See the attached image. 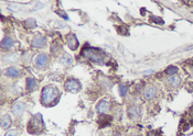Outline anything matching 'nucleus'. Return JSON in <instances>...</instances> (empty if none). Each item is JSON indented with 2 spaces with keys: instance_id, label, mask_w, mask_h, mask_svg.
I'll return each mask as SVG.
<instances>
[{
  "instance_id": "nucleus-17",
  "label": "nucleus",
  "mask_w": 193,
  "mask_h": 136,
  "mask_svg": "<svg viewBox=\"0 0 193 136\" xmlns=\"http://www.w3.org/2000/svg\"><path fill=\"white\" fill-rule=\"evenodd\" d=\"M6 75L11 77V78H16L17 76H19V70L16 67H9L6 70Z\"/></svg>"
},
{
  "instance_id": "nucleus-24",
  "label": "nucleus",
  "mask_w": 193,
  "mask_h": 136,
  "mask_svg": "<svg viewBox=\"0 0 193 136\" xmlns=\"http://www.w3.org/2000/svg\"><path fill=\"white\" fill-rule=\"evenodd\" d=\"M191 113H192V115H193V107H191Z\"/></svg>"
},
{
  "instance_id": "nucleus-7",
  "label": "nucleus",
  "mask_w": 193,
  "mask_h": 136,
  "mask_svg": "<svg viewBox=\"0 0 193 136\" xmlns=\"http://www.w3.org/2000/svg\"><path fill=\"white\" fill-rule=\"evenodd\" d=\"M96 110L98 113L101 114H104V113H107L109 111V102L106 100H102L101 102H98L97 107H96Z\"/></svg>"
},
{
  "instance_id": "nucleus-19",
  "label": "nucleus",
  "mask_w": 193,
  "mask_h": 136,
  "mask_svg": "<svg viewBox=\"0 0 193 136\" xmlns=\"http://www.w3.org/2000/svg\"><path fill=\"white\" fill-rule=\"evenodd\" d=\"M61 50H62V46H61L60 44L56 43V42L52 44V46H51V52H52L53 54H54V55H58V54L60 53V52H61Z\"/></svg>"
},
{
  "instance_id": "nucleus-22",
  "label": "nucleus",
  "mask_w": 193,
  "mask_h": 136,
  "mask_svg": "<svg viewBox=\"0 0 193 136\" xmlns=\"http://www.w3.org/2000/svg\"><path fill=\"white\" fill-rule=\"evenodd\" d=\"M4 136H18V132L16 129H11V131H8Z\"/></svg>"
},
{
  "instance_id": "nucleus-16",
  "label": "nucleus",
  "mask_w": 193,
  "mask_h": 136,
  "mask_svg": "<svg viewBox=\"0 0 193 136\" xmlns=\"http://www.w3.org/2000/svg\"><path fill=\"white\" fill-rule=\"evenodd\" d=\"M13 46V41H12V39L11 37H4V39H2V42H1V47L2 48H6V50H8V48H10V47Z\"/></svg>"
},
{
  "instance_id": "nucleus-14",
  "label": "nucleus",
  "mask_w": 193,
  "mask_h": 136,
  "mask_svg": "<svg viewBox=\"0 0 193 136\" xmlns=\"http://www.w3.org/2000/svg\"><path fill=\"white\" fill-rule=\"evenodd\" d=\"M60 61L61 64H63L64 66H69V65L72 64V57L70 56V54L67 53H63V55L60 58Z\"/></svg>"
},
{
  "instance_id": "nucleus-11",
  "label": "nucleus",
  "mask_w": 193,
  "mask_h": 136,
  "mask_svg": "<svg viewBox=\"0 0 193 136\" xmlns=\"http://www.w3.org/2000/svg\"><path fill=\"white\" fill-rule=\"evenodd\" d=\"M157 93H158V90L155 87H148L145 90L143 96L146 97V99H152V98H155L157 96Z\"/></svg>"
},
{
  "instance_id": "nucleus-6",
  "label": "nucleus",
  "mask_w": 193,
  "mask_h": 136,
  "mask_svg": "<svg viewBox=\"0 0 193 136\" xmlns=\"http://www.w3.org/2000/svg\"><path fill=\"white\" fill-rule=\"evenodd\" d=\"M23 110H24V105H23L22 102H19V101L13 103V105L11 107V111H12V113H13V115H15L16 118L21 116V114L23 113Z\"/></svg>"
},
{
  "instance_id": "nucleus-21",
  "label": "nucleus",
  "mask_w": 193,
  "mask_h": 136,
  "mask_svg": "<svg viewBox=\"0 0 193 136\" xmlns=\"http://www.w3.org/2000/svg\"><path fill=\"white\" fill-rule=\"evenodd\" d=\"M26 25L28 26V28H32V26L35 25V21H34L33 19H29L28 21H26Z\"/></svg>"
},
{
  "instance_id": "nucleus-27",
  "label": "nucleus",
  "mask_w": 193,
  "mask_h": 136,
  "mask_svg": "<svg viewBox=\"0 0 193 136\" xmlns=\"http://www.w3.org/2000/svg\"><path fill=\"white\" fill-rule=\"evenodd\" d=\"M192 72H193V70H192Z\"/></svg>"
},
{
  "instance_id": "nucleus-12",
  "label": "nucleus",
  "mask_w": 193,
  "mask_h": 136,
  "mask_svg": "<svg viewBox=\"0 0 193 136\" xmlns=\"http://www.w3.org/2000/svg\"><path fill=\"white\" fill-rule=\"evenodd\" d=\"M180 81H181V80H180V77L173 75V76H171L170 78L168 79L167 83L170 87H172V88H175V87H178L179 85H180Z\"/></svg>"
},
{
  "instance_id": "nucleus-13",
  "label": "nucleus",
  "mask_w": 193,
  "mask_h": 136,
  "mask_svg": "<svg viewBox=\"0 0 193 136\" xmlns=\"http://www.w3.org/2000/svg\"><path fill=\"white\" fill-rule=\"evenodd\" d=\"M17 59H18V55L16 53L7 54V55H4V57H2V61L4 63H15Z\"/></svg>"
},
{
  "instance_id": "nucleus-2",
  "label": "nucleus",
  "mask_w": 193,
  "mask_h": 136,
  "mask_svg": "<svg viewBox=\"0 0 193 136\" xmlns=\"http://www.w3.org/2000/svg\"><path fill=\"white\" fill-rule=\"evenodd\" d=\"M44 129V122L43 118L40 114H37L35 116H33L29 122L28 125V131L32 134H40L42 133Z\"/></svg>"
},
{
  "instance_id": "nucleus-20",
  "label": "nucleus",
  "mask_w": 193,
  "mask_h": 136,
  "mask_svg": "<svg viewBox=\"0 0 193 136\" xmlns=\"http://www.w3.org/2000/svg\"><path fill=\"white\" fill-rule=\"evenodd\" d=\"M177 72H178V67H175V66H169V67L166 69V74H167V75H170V76L175 75Z\"/></svg>"
},
{
  "instance_id": "nucleus-9",
  "label": "nucleus",
  "mask_w": 193,
  "mask_h": 136,
  "mask_svg": "<svg viewBox=\"0 0 193 136\" xmlns=\"http://www.w3.org/2000/svg\"><path fill=\"white\" fill-rule=\"evenodd\" d=\"M67 45L71 50H76L77 46H78V41H77L76 36L74 34H69L67 35Z\"/></svg>"
},
{
  "instance_id": "nucleus-5",
  "label": "nucleus",
  "mask_w": 193,
  "mask_h": 136,
  "mask_svg": "<svg viewBox=\"0 0 193 136\" xmlns=\"http://www.w3.org/2000/svg\"><path fill=\"white\" fill-rule=\"evenodd\" d=\"M47 61H49V59H47V54L41 53V54H39L37 56V58H35V66H37L38 68H44L47 65Z\"/></svg>"
},
{
  "instance_id": "nucleus-23",
  "label": "nucleus",
  "mask_w": 193,
  "mask_h": 136,
  "mask_svg": "<svg viewBox=\"0 0 193 136\" xmlns=\"http://www.w3.org/2000/svg\"><path fill=\"white\" fill-rule=\"evenodd\" d=\"M119 94L120 97H125V94H126V87L125 86L119 87Z\"/></svg>"
},
{
  "instance_id": "nucleus-26",
  "label": "nucleus",
  "mask_w": 193,
  "mask_h": 136,
  "mask_svg": "<svg viewBox=\"0 0 193 136\" xmlns=\"http://www.w3.org/2000/svg\"><path fill=\"white\" fill-rule=\"evenodd\" d=\"M132 136H139V135H132Z\"/></svg>"
},
{
  "instance_id": "nucleus-15",
  "label": "nucleus",
  "mask_w": 193,
  "mask_h": 136,
  "mask_svg": "<svg viewBox=\"0 0 193 136\" xmlns=\"http://www.w3.org/2000/svg\"><path fill=\"white\" fill-rule=\"evenodd\" d=\"M10 125H11L10 116L8 114L2 115V118H1V127H2V129H7V127H9Z\"/></svg>"
},
{
  "instance_id": "nucleus-4",
  "label": "nucleus",
  "mask_w": 193,
  "mask_h": 136,
  "mask_svg": "<svg viewBox=\"0 0 193 136\" xmlns=\"http://www.w3.org/2000/svg\"><path fill=\"white\" fill-rule=\"evenodd\" d=\"M64 87H65V89L67 90V91H71V92H77L81 88V85L77 80H75V79H69V80L65 83Z\"/></svg>"
},
{
  "instance_id": "nucleus-3",
  "label": "nucleus",
  "mask_w": 193,
  "mask_h": 136,
  "mask_svg": "<svg viewBox=\"0 0 193 136\" xmlns=\"http://www.w3.org/2000/svg\"><path fill=\"white\" fill-rule=\"evenodd\" d=\"M83 53L85 55V57L92 61L93 63H97V64H103L104 63V54L102 52H99L98 50L88 47L86 50H84Z\"/></svg>"
},
{
  "instance_id": "nucleus-10",
  "label": "nucleus",
  "mask_w": 193,
  "mask_h": 136,
  "mask_svg": "<svg viewBox=\"0 0 193 136\" xmlns=\"http://www.w3.org/2000/svg\"><path fill=\"white\" fill-rule=\"evenodd\" d=\"M141 113V110H140V107L138 105H132L131 107H129V110H128V114L130 116L131 118H138L139 115Z\"/></svg>"
},
{
  "instance_id": "nucleus-18",
  "label": "nucleus",
  "mask_w": 193,
  "mask_h": 136,
  "mask_svg": "<svg viewBox=\"0 0 193 136\" xmlns=\"http://www.w3.org/2000/svg\"><path fill=\"white\" fill-rule=\"evenodd\" d=\"M35 87H37V81L32 78H28L27 79V88L29 91H32L33 89H35Z\"/></svg>"
},
{
  "instance_id": "nucleus-25",
  "label": "nucleus",
  "mask_w": 193,
  "mask_h": 136,
  "mask_svg": "<svg viewBox=\"0 0 193 136\" xmlns=\"http://www.w3.org/2000/svg\"><path fill=\"white\" fill-rule=\"evenodd\" d=\"M113 136H119V135H117V134H114V135H113Z\"/></svg>"
},
{
  "instance_id": "nucleus-8",
  "label": "nucleus",
  "mask_w": 193,
  "mask_h": 136,
  "mask_svg": "<svg viewBox=\"0 0 193 136\" xmlns=\"http://www.w3.org/2000/svg\"><path fill=\"white\" fill-rule=\"evenodd\" d=\"M32 45L37 48H41L45 45V39L43 37V35L41 34H37V35L33 37L32 39Z\"/></svg>"
},
{
  "instance_id": "nucleus-1",
  "label": "nucleus",
  "mask_w": 193,
  "mask_h": 136,
  "mask_svg": "<svg viewBox=\"0 0 193 136\" xmlns=\"http://www.w3.org/2000/svg\"><path fill=\"white\" fill-rule=\"evenodd\" d=\"M58 96V89L53 86H47L41 92V102L47 105H50L56 100Z\"/></svg>"
}]
</instances>
